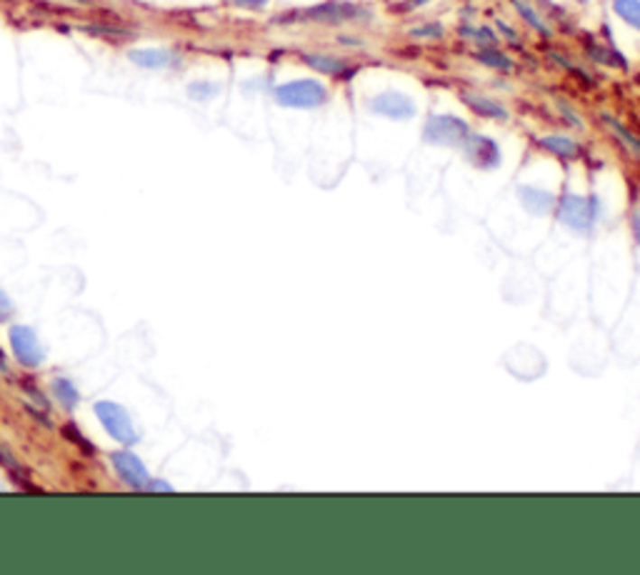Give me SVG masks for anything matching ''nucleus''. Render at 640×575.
Instances as JSON below:
<instances>
[{
    "label": "nucleus",
    "mask_w": 640,
    "mask_h": 575,
    "mask_svg": "<svg viewBox=\"0 0 640 575\" xmlns=\"http://www.w3.org/2000/svg\"><path fill=\"white\" fill-rule=\"evenodd\" d=\"M273 98L281 108L293 110H315L323 108L330 98L328 88L315 80V78H298V80H288L273 90Z\"/></svg>",
    "instance_id": "1"
},
{
    "label": "nucleus",
    "mask_w": 640,
    "mask_h": 575,
    "mask_svg": "<svg viewBox=\"0 0 640 575\" xmlns=\"http://www.w3.org/2000/svg\"><path fill=\"white\" fill-rule=\"evenodd\" d=\"M555 218L563 223L565 228L575 230V233H590L596 228L598 218H600V200H598V196L565 193L555 203Z\"/></svg>",
    "instance_id": "2"
},
{
    "label": "nucleus",
    "mask_w": 640,
    "mask_h": 575,
    "mask_svg": "<svg viewBox=\"0 0 640 575\" xmlns=\"http://www.w3.org/2000/svg\"><path fill=\"white\" fill-rule=\"evenodd\" d=\"M468 135H470V125L450 113L428 116L423 125V141L428 145H438V148H460Z\"/></svg>",
    "instance_id": "3"
},
{
    "label": "nucleus",
    "mask_w": 640,
    "mask_h": 575,
    "mask_svg": "<svg viewBox=\"0 0 640 575\" xmlns=\"http://www.w3.org/2000/svg\"><path fill=\"white\" fill-rule=\"evenodd\" d=\"M96 415H98L103 428L108 431L110 438H116V441H120L123 445L138 443V431H135L131 415H128V411H125L123 405L110 401H100L96 403Z\"/></svg>",
    "instance_id": "4"
},
{
    "label": "nucleus",
    "mask_w": 640,
    "mask_h": 575,
    "mask_svg": "<svg viewBox=\"0 0 640 575\" xmlns=\"http://www.w3.org/2000/svg\"><path fill=\"white\" fill-rule=\"evenodd\" d=\"M368 110L373 116L388 120H411L418 116L415 100L401 90H383L378 96L368 98Z\"/></svg>",
    "instance_id": "5"
},
{
    "label": "nucleus",
    "mask_w": 640,
    "mask_h": 575,
    "mask_svg": "<svg viewBox=\"0 0 640 575\" xmlns=\"http://www.w3.org/2000/svg\"><path fill=\"white\" fill-rule=\"evenodd\" d=\"M463 155L466 161L478 171H496L503 161V153H500L498 143L488 138V135H480V133H473L468 135L463 141Z\"/></svg>",
    "instance_id": "6"
},
{
    "label": "nucleus",
    "mask_w": 640,
    "mask_h": 575,
    "mask_svg": "<svg viewBox=\"0 0 640 575\" xmlns=\"http://www.w3.org/2000/svg\"><path fill=\"white\" fill-rule=\"evenodd\" d=\"M303 15L308 18V21L338 25V23H348V21H363V18H370L373 13H368L366 8H360V5H356V3H348V0H328V3H320V5L308 8Z\"/></svg>",
    "instance_id": "7"
},
{
    "label": "nucleus",
    "mask_w": 640,
    "mask_h": 575,
    "mask_svg": "<svg viewBox=\"0 0 640 575\" xmlns=\"http://www.w3.org/2000/svg\"><path fill=\"white\" fill-rule=\"evenodd\" d=\"M11 348L13 356L18 358L21 366L25 368H38L43 363V348H41V340L35 336L33 328L28 326H13L11 328Z\"/></svg>",
    "instance_id": "8"
},
{
    "label": "nucleus",
    "mask_w": 640,
    "mask_h": 575,
    "mask_svg": "<svg viewBox=\"0 0 640 575\" xmlns=\"http://www.w3.org/2000/svg\"><path fill=\"white\" fill-rule=\"evenodd\" d=\"M518 200L525 213L531 216H551L555 210V196L538 185H518Z\"/></svg>",
    "instance_id": "9"
},
{
    "label": "nucleus",
    "mask_w": 640,
    "mask_h": 575,
    "mask_svg": "<svg viewBox=\"0 0 640 575\" xmlns=\"http://www.w3.org/2000/svg\"><path fill=\"white\" fill-rule=\"evenodd\" d=\"M113 466L118 470V476L131 486V488H145L148 486V468L143 466L141 458L131 450H120L113 453Z\"/></svg>",
    "instance_id": "10"
},
{
    "label": "nucleus",
    "mask_w": 640,
    "mask_h": 575,
    "mask_svg": "<svg viewBox=\"0 0 640 575\" xmlns=\"http://www.w3.org/2000/svg\"><path fill=\"white\" fill-rule=\"evenodd\" d=\"M538 145H541L545 153H551V155H555V158H561V161H578V158L583 155L580 143L575 141V138H570V135H558V133H553V135H543L541 141H538Z\"/></svg>",
    "instance_id": "11"
},
{
    "label": "nucleus",
    "mask_w": 640,
    "mask_h": 575,
    "mask_svg": "<svg viewBox=\"0 0 640 575\" xmlns=\"http://www.w3.org/2000/svg\"><path fill=\"white\" fill-rule=\"evenodd\" d=\"M301 60H303L308 68H313V70H318V73H323V76L346 78L348 73H353V68L348 66L343 58H336V55L301 53Z\"/></svg>",
    "instance_id": "12"
},
{
    "label": "nucleus",
    "mask_w": 640,
    "mask_h": 575,
    "mask_svg": "<svg viewBox=\"0 0 640 575\" xmlns=\"http://www.w3.org/2000/svg\"><path fill=\"white\" fill-rule=\"evenodd\" d=\"M460 98L466 103L468 108L473 110L476 116L480 118H490V120H508L510 113L508 108L498 103V100L488 98V96H480V93H460Z\"/></svg>",
    "instance_id": "13"
},
{
    "label": "nucleus",
    "mask_w": 640,
    "mask_h": 575,
    "mask_svg": "<svg viewBox=\"0 0 640 575\" xmlns=\"http://www.w3.org/2000/svg\"><path fill=\"white\" fill-rule=\"evenodd\" d=\"M131 60L135 66L158 70V68H168L173 63V53L165 48H141V51H133Z\"/></svg>",
    "instance_id": "14"
},
{
    "label": "nucleus",
    "mask_w": 640,
    "mask_h": 575,
    "mask_svg": "<svg viewBox=\"0 0 640 575\" xmlns=\"http://www.w3.org/2000/svg\"><path fill=\"white\" fill-rule=\"evenodd\" d=\"M600 120H603V125H606L608 131L616 135V141H618L620 145H623V148H626V151H628L630 155L635 158V161H640V141L638 138H635V135H633V133H630L628 128L623 125V123H618L616 118H610L608 113H603V116H600Z\"/></svg>",
    "instance_id": "15"
},
{
    "label": "nucleus",
    "mask_w": 640,
    "mask_h": 575,
    "mask_svg": "<svg viewBox=\"0 0 640 575\" xmlns=\"http://www.w3.org/2000/svg\"><path fill=\"white\" fill-rule=\"evenodd\" d=\"M510 5L515 8V13L531 25L535 33L543 35V38H551V35H553V31L548 28V23L543 21V15L538 13V8H535L533 3H528V0H510Z\"/></svg>",
    "instance_id": "16"
},
{
    "label": "nucleus",
    "mask_w": 640,
    "mask_h": 575,
    "mask_svg": "<svg viewBox=\"0 0 640 575\" xmlns=\"http://www.w3.org/2000/svg\"><path fill=\"white\" fill-rule=\"evenodd\" d=\"M476 60L478 63H483L486 68H490V70H500V73H510V70L515 68L513 58L503 53V51H498L496 45L480 48V51L476 53Z\"/></svg>",
    "instance_id": "17"
},
{
    "label": "nucleus",
    "mask_w": 640,
    "mask_h": 575,
    "mask_svg": "<svg viewBox=\"0 0 640 575\" xmlns=\"http://www.w3.org/2000/svg\"><path fill=\"white\" fill-rule=\"evenodd\" d=\"M460 35L466 41H473L476 45H480V48L498 43V35H496V31L490 25H468L466 23V25H460Z\"/></svg>",
    "instance_id": "18"
},
{
    "label": "nucleus",
    "mask_w": 640,
    "mask_h": 575,
    "mask_svg": "<svg viewBox=\"0 0 640 575\" xmlns=\"http://www.w3.org/2000/svg\"><path fill=\"white\" fill-rule=\"evenodd\" d=\"M613 13L640 33V0H613Z\"/></svg>",
    "instance_id": "19"
},
{
    "label": "nucleus",
    "mask_w": 640,
    "mask_h": 575,
    "mask_svg": "<svg viewBox=\"0 0 640 575\" xmlns=\"http://www.w3.org/2000/svg\"><path fill=\"white\" fill-rule=\"evenodd\" d=\"M588 53L593 55L596 60H600V63H606V66H610V68H620V70H626V68H628V63H626V58H623V55H620L618 51L613 48V45L608 48V45H598V43L590 45V43H588Z\"/></svg>",
    "instance_id": "20"
},
{
    "label": "nucleus",
    "mask_w": 640,
    "mask_h": 575,
    "mask_svg": "<svg viewBox=\"0 0 640 575\" xmlns=\"http://www.w3.org/2000/svg\"><path fill=\"white\" fill-rule=\"evenodd\" d=\"M443 25L441 23H423V25H415V28H411L408 31V35H413V38H423V41H438V38H443Z\"/></svg>",
    "instance_id": "21"
},
{
    "label": "nucleus",
    "mask_w": 640,
    "mask_h": 575,
    "mask_svg": "<svg viewBox=\"0 0 640 575\" xmlns=\"http://www.w3.org/2000/svg\"><path fill=\"white\" fill-rule=\"evenodd\" d=\"M53 388H55V393H58V398L66 403L68 408H70V405H76L78 391L73 388V383H70V380H55Z\"/></svg>",
    "instance_id": "22"
},
{
    "label": "nucleus",
    "mask_w": 640,
    "mask_h": 575,
    "mask_svg": "<svg viewBox=\"0 0 640 575\" xmlns=\"http://www.w3.org/2000/svg\"><path fill=\"white\" fill-rule=\"evenodd\" d=\"M236 8H246V11H261V8H265L271 0H230Z\"/></svg>",
    "instance_id": "23"
},
{
    "label": "nucleus",
    "mask_w": 640,
    "mask_h": 575,
    "mask_svg": "<svg viewBox=\"0 0 640 575\" xmlns=\"http://www.w3.org/2000/svg\"><path fill=\"white\" fill-rule=\"evenodd\" d=\"M13 313V303L5 291H0V320H8Z\"/></svg>",
    "instance_id": "24"
},
{
    "label": "nucleus",
    "mask_w": 640,
    "mask_h": 575,
    "mask_svg": "<svg viewBox=\"0 0 640 575\" xmlns=\"http://www.w3.org/2000/svg\"><path fill=\"white\" fill-rule=\"evenodd\" d=\"M496 25H498V31L506 35V38H508L510 43H518V33H515V28H513V25H508L506 21H498Z\"/></svg>",
    "instance_id": "25"
},
{
    "label": "nucleus",
    "mask_w": 640,
    "mask_h": 575,
    "mask_svg": "<svg viewBox=\"0 0 640 575\" xmlns=\"http://www.w3.org/2000/svg\"><path fill=\"white\" fill-rule=\"evenodd\" d=\"M428 3H431V0H403L401 11H415V8H423Z\"/></svg>",
    "instance_id": "26"
},
{
    "label": "nucleus",
    "mask_w": 640,
    "mask_h": 575,
    "mask_svg": "<svg viewBox=\"0 0 640 575\" xmlns=\"http://www.w3.org/2000/svg\"><path fill=\"white\" fill-rule=\"evenodd\" d=\"M630 226H633V233H635V240L640 243V210H635L633 213V218H630Z\"/></svg>",
    "instance_id": "27"
},
{
    "label": "nucleus",
    "mask_w": 640,
    "mask_h": 575,
    "mask_svg": "<svg viewBox=\"0 0 640 575\" xmlns=\"http://www.w3.org/2000/svg\"><path fill=\"white\" fill-rule=\"evenodd\" d=\"M0 370H5V356H3V350H0Z\"/></svg>",
    "instance_id": "28"
},
{
    "label": "nucleus",
    "mask_w": 640,
    "mask_h": 575,
    "mask_svg": "<svg viewBox=\"0 0 640 575\" xmlns=\"http://www.w3.org/2000/svg\"><path fill=\"white\" fill-rule=\"evenodd\" d=\"M575 3H588V0H575Z\"/></svg>",
    "instance_id": "29"
}]
</instances>
